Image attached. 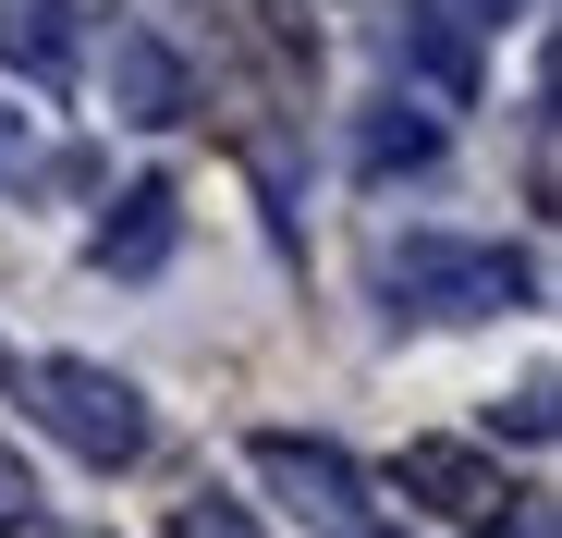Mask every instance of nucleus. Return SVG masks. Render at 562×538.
Listing matches in <instances>:
<instances>
[{"mask_svg":"<svg viewBox=\"0 0 562 538\" xmlns=\"http://www.w3.org/2000/svg\"><path fill=\"white\" fill-rule=\"evenodd\" d=\"M392 478H404L440 526H502V502H514L502 466H490V453H464V440H404V466H392Z\"/></svg>","mask_w":562,"mask_h":538,"instance_id":"nucleus-4","label":"nucleus"},{"mask_svg":"<svg viewBox=\"0 0 562 538\" xmlns=\"http://www.w3.org/2000/svg\"><path fill=\"white\" fill-rule=\"evenodd\" d=\"M245 466H257L281 502H294L318 538H355V526H367V478L330 453V440H306V428H257V440H245Z\"/></svg>","mask_w":562,"mask_h":538,"instance_id":"nucleus-3","label":"nucleus"},{"mask_svg":"<svg viewBox=\"0 0 562 538\" xmlns=\"http://www.w3.org/2000/svg\"><path fill=\"white\" fill-rule=\"evenodd\" d=\"M490 13H514V0H490Z\"/></svg>","mask_w":562,"mask_h":538,"instance_id":"nucleus-18","label":"nucleus"},{"mask_svg":"<svg viewBox=\"0 0 562 538\" xmlns=\"http://www.w3.org/2000/svg\"><path fill=\"white\" fill-rule=\"evenodd\" d=\"M25 416L61 440L74 466H99V478L147 453V392L123 368H99V355H37L25 368Z\"/></svg>","mask_w":562,"mask_h":538,"instance_id":"nucleus-1","label":"nucleus"},{"mask_svg":"<svg viewBox=\"0 0 562 538\" xmlns=\"http://www.w3.org/2000/svg\"><path fill=\"white\" fill-rule=\"evenodd\" d=\"M490 428H514V440H526V453H538V440H550V380H526V392H514V404H502Z\"/></svg>","mask_w":562,"mask_h":538,"instance_id":"nucleus-11","label":"nucleus"},{"mask_svg":"<svg viewBox=\"0 0 562 538\" xmlns=\"http://www.w3.org/2000/svg\"><path fill=\"white\" fill-rule=\"evenodd\" d=\"M171 538H269L245 502H221V490H196V502H171Z\"/></svg>","mask_w":562,"mask_h":538,"instance_id":"nucleus-10","label":"nucleus"},{"mask_svg":"<svg viewBox=\"0 0 562 538\" xmlns=\"http://www.w3.org/2000/svg\"><path fill=\"white\" fill-rule=\"evenodd\" d=\"M392 49L416 61V86H428L440 111H464V99H477V37H464V13H452V0H416V13L392 25Z\"/></svg>","mask_w":562,"mask_h":538,"instance_id":"nucleus-6","label":"nucleus"},{"mask_svg":"<svg viewBox=\"0 0 562 538\" xmlns=\"http://www.w3.org/2000/svg\"><path fill=\"white\" fill-rule=\"evenodd\" d=\"M171 233H183V197L171 184H135L123 221H99V269H111V282H147V269L171 257Z\"/></svg>","mask_w":562,"mask_h":538,"instance_id":"nucleus-8","label":"nucleus"},{"mask_svg":"<svg viewBox=\"0 0 562 538\" xmlns=\"http://www.w3.org/2000/svg\"><path fill=\"white\" fill-rule=\"evenodd\" d=\"M111 111L147 123V135L196 111V74H183V49H171L159 25H111Z\"/></svg>","mask_w":562,"mask_h":538,"instance_id":"nucleus-5","label":"nucleus"},{"mask_svg":"<svg viewBox=\"0 0 562 538\" xmlns=\"http://www.w3.org/2000/svg\"><path fill=\"white\" fill-rule=\"evenodd\" d=\"M428 159H440V123H428V111H404V99H392V111H367V135H355V171H367V184L428 171Z\"/></svg>","mask_w":562,"mask_h":538,"instance_id":"nucleus-9","label":"nucleus"},{"mask_svg":"<svg viewBox=\"0 0 562 538\" xmlns=\"http://www.w3.org/2000/svg\"><path fill=\"white\" fill-rule=\"evenodd\" d=\"M13 514H37V478H25L13 453H0V526H13Z\"/></svg>","mask_w":562,"mask_h":538,"instance_id":"nucleus-12","label":"nucleus"},{"mask_svg":"<svg viewBox=\"0 0 562 538\" xmlns=\"http://www.w3.org/2000/svg\"><path fill=\"white\" fill-rule=\"evenodd\" d=\"M502 514H514V538H550V502H526V490H514Z\"/></svg>","mask_w":562,"mask_h":538,"instance_id":"nucleus-13","label":"nucleus"},{"mask_svg":"<svg viewBox=\"0 0 562 538\" xmlns=\"http://www.w3.org/2000/svg\"><path fill=\"white\" fill-rule=\"evenodd\" d=\"M355 538H392V526H355Z\"/></svg>","mask_w":562,"mask_h":538,"instance_id":"nucleus-17","label":"nucleus"},{"mask_svg":"<svg viewBox=\"0 0 562 538\" xmlns=\"http://www.w3.org/2000/svg\"><path fill=\"white\" fill-rule=\"evenodd\" d=\"M0 392H13V343H0Z\"/></svg>","mask_w":562,"mask_h":538,"instance_id":"nucleus-16","label":"nucleus"},{"mask_svg":"<svg viewBox=\"0 0 562 538\" xmlns=\"http://www.w3.org/2000/svg\"><path fill=\"white\" fill-rule=\"evenodd\" d=\"M0 61H13L25 86H74L86 13H74V0H0Z\"/></svg>","mask_w":562,"mask_h":538,"instance_id":"nucleus-7","label":"nucleus"},{"mask_svg":"<svg viewBox=\"0 0 562 538\" xmlns=\"http://www.w3.org/2000/svg\"><path fill=\"white\" fill-rule=\"evenodd\" d=\"M380 282H392V306H416V318H526V306H538V257L416 233V245H392Z\"/></svg>","mask_w":562,"mask_h":538,"instance_id":"nucleus-2","label":"nucleus"},{"mask_svg":"<svg viewBox=\"0 0 562 538\" xmlns=\"http://www.w3.org/2000/svg\"><path fill=\"white\" fill-rule=\"evenodd\" d=\"M13 538H86V526H49V514H13Z\"/></svg>","mask_w":562,"mask_h":538,"instance_id":"nucleus-14","label":"nucleus"},{"mask_svg":"<svg viewBox=\"0 0 562 538\" xmlns=\"http://www.w3.org/2000/svg\"><path fill=\"white\" fill-rule=\"evenodd\" d=\"M13 159H25V135H13V123H0V171H13Z\"/></svg>","mask_w":562,"mask_h":538,"instance_id":"nucleus-15","label":"nucleus"}]
</instances>
